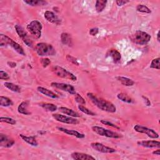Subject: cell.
<instances>
[{"mask_svg": "<svg viewBox=\"0 0 160 160\" xmlns=\"http://www.w3.org/2000/svg\"><path fill=\"white\" fill-rule=\"evenodd\" d=\"M87 96L96 106H97L99 109H101L102 111L108 112H116V106L110 101H108L101 98H98L95 94L91 92H88Z\"/></svg>", "mask_w": 160, "mask_h": 160, "instance_id": "6da1fadb", "label": "cell"}, {"mask_svg": "<svg viewBox=\"0 0 160 160\" xmlns=\"http://www.w3.org/2000/svg\"><path fill=\"white\" fill-rule=\"evenodd\" d=\"M151 38V36L148 33L140 30L136 31L129 36L131 41L138 45L148 44L150 41Z\"/></svg>", "mask_w": 160, "mask_h": 160, "instance_id": "7a4b0ae2", "label": "cell"}, {"mask_svg": "<svg viewBox=\"0 0 160 160\" xmlns=\"http://www.w3.org/2000/svg\"><path fill=\"white\" fill-rule=\"evenodd\" d=\"M35 50L40 56H54L56 54V51L53 46L45 42L38 43L35 47Z\"/></svg>", "mask_w": 160, "mask_h": 160, "instance_id": "3957f363", "label": "cell"}, {"mask_svg": "<svg viewBox=\"0 0 160 160\" xmlns=\"http://www.w3.org/2000/svg\"><path fill=\"white\" fill-rule=\"evenodd\" d=\"M5 44H8L11 46L19 54L22 56L25 55V52L24 51L23 48L18 43L13 41L11 38H9L8 36L1 34L0 35V45L1 46H2Z\"/></svg>", "mask_w": 160, "mask_h": 160, "instance_id": "277c9868", "label": "cell"}, {"mask_svg": "<svg viewBox=\"0 0 160 160\" xmlns=\"http://www.w3.org/2000/svg\"><path fill=\"white\" fill-rule=\"evenodd\" d=\"M42 28V26L41 23L38 20H34L31 21L26 26L27 30L35 39H38L41 37Z\"/></svg>", "mask_w": 160, "mask_h": 160, "instance_id": "5b68a950", "label": "cell"}, {"mask_svg": "<svg viewBox=\"0 0 160 160\" xmlns=\"http://www.w3.org/2000/svg\"><path fill=\"white\" fill-rule=\"evenodd\" d=\"M51 69L53 73L59 78L68 79L73 81H75L77 80V78L75 75H74L71 72L68 71L66 69L59 66H54L53 67H52Z\"/></svg>", "mask_w": 160, "mask_h": 160, "instance_id": "8992f818", "label": "cell"}, {"mask_svg": "<svg viewBox=\"0 0 160 160\" xmlns=\"http://www.w3.org/2000/svg\"><path fill=\"white\" fill-rule=\"evenodd\" d=\"M92 130L96 134H99L101 136H106L107 138H120L122 136L116 132L110 131L109 129H106L102 127L94 126L92 127Z\"/></svg>", "mask_w": 160, "mask_h": 160, "instance_id": "52a82bcc", "label": "cell"}, {"mask_svg": "<svg viewBox=\"0 0 160 160\" xmlns=\"http://www.w3.org/2000/svg\"><path fill=\"white\" fill-rule=\"evenodd\" d=\"M134 129L138 132L146 134L148 137L151 138L156 139L159 138V134L158 132H156L154 129L148 128L147 127H144V126L137 124L134 126Z\"/></svg>", "mask_w": 160, "mask_h": 160, "instance_id": "ba28073f", "label": "cell"}, {"mask_svg": "<svg viewBox=\"0 0 160 160\" xmlns=\"http://www.w3.org/2000/svg\"><path fill=\"white\" fill-rule=\"evenodd\" d=\"M14 28H15V29H16V31L17 34H18L19 38H21L22 39V41L26 44V45L28 46V47H32V42L29 39V36H28L26 32L24 31L23 28L22 26H21L20 25H18V24L15 25Z\"/></svg>", "mask_w": 160, "mask_h": 160, "instance_id": "9c48e42d", "label": "cell"}, {"mask_svg": "<svg viewBox=\"0 0 160 160\" xmlns=\"http://www.w3.org/2000/svg\"><path fill=\"white\" fill-rule=\"evenodd\" d=\"M52 116L55 120L61 122L69 124H77L79 123V121L78 119L71 116H67L62 115L59 114H52Z\"/></svg>", "mask_w": 160, "mask_h": 160, "instance_id": "30bf717a", "label": "cell"}, {"mask_svg": "<svg viewBox=\"0 0 160 160\" xmlns=\"http://www.w3.org/2000/svg\"><path fill=\"white\" fill-rule=\"evenodd\" d=\"M91 146L96 151L102 153H113L116 152L114 148L106 146L99 142H92Z\"/></svg>", "mask_w": 160, "mask_h": 160, "instance_id": "8fae6325", "label": "cell"}, {"mask_svg": "<svg viewBox=\"0 0 160 160\" xmlns=\"http://www.w3.org/2000/svg\"><path fill=\"white\" fill-rule=\"evenodd\" d=\"M51 86L52 87H54V88H58V89H59L60 90L66 91V92H68L69 94H75L76 93L74 88L72 86L70 85V84H65V83L56 82H51Z\"/></svg>", "mask_w": 160, "mask_h": 160, "instance_id": "7c38bea8", "label": "cell"}, {"mask_svg": "<svg viewBox=\"0 0 160 160\" xmlns=\"http://www.w3.org/2000/svg\"><path fill=\"white\" fill-rule=\"evenodd\" d=\"M44 18L49 22L56 24H61V19L52 11H46L44 12Z\"/></svg>", "mask_w": 160, "mask_h": 160, "instance_id": "4fadbf2b", "label": "cell"}, {"mask_svg": "<svg viewBox=\"0 0 160 160\" xmlns=\"http://www.w3.org/2000/svg\"><path fill=\"white\" fill-rule=\"evenodd\" d=\"M137 144L139 146H142L144 148H160V142L158 141H138Z\"/></svg>", "mask_w": 160, "mask_h": 160, "instance_id": "5bb4252c", "label": "cell"}, {"mask_svg": "<svg viewBox=\"0 0 160 160\" xmlns=\"http://www.w3.org/2000/svg\"><path fill=\"white\" fill-rule=\"evenodd\" d=\"M14 144L13 139L9 138L6 135L0 134V145L4 148H10Z\"/></svg>", "mask_w": 160, "mask_h": 160, "instance_id": "9a60e30c", "label": "cell"}, {"mask_svg": "<svg viewBox=\"0 0 160 160\" xmlns=\"http://www.w3.org/2000/svg\"><path fill=\"white\" fill-rule=\"evenodd\" d=\"M71 157L75 160H95V158L89 154L78 152H72L71 154Z\"/></svg>", "mask_w": 160, "mask_h": 160, "instance_id": "2e32d148", "label": "cell"}, {"mask_svg": "<svg viewBox=\"0 0 160 160\" xmlns=\"http://www.w3.org/2000/svg\"><path fill=\"white\" fill-rule=\"evenodd\" d=\"M57 129H58L59 131L64 132L65 134H69V135L74 136V137H76V138H77L82 139V138H84V134L81 133V132H79L78 131H75V130L68 129H66V128H62V127H58Z\"/></svg>", "mask_w": 160, "mask_h": 160, "instance_id": "e0dca14e", "label": "cell"}, {"mask_svg": "<svg viewBox=\"0 0 160 160\" xmlns=\"http://www.w3.org/2000/svg\"><path fill=\"white\" fill-rule=\"evenodd\" d=\"M107 55L111 57L115 63H119L121 59V55L120 52L114 49H109L107 53Z\"/></svg>", "mask_w": 160, "mask_h": 160, "instance_id": "ac0fdd59", "label": "cell"}, {"mask_svg": "<svg viewBox=\"0 0 160 160\" xmlns=\"http://www.w3.org/2000/svg\"><path fill=\"white\" fill-rule=\"evenodd\" d=\"M37 89L39 92H41V94H44V95H45L48 97L54 98V99H56V98H58V96L56 94H55L52 91H50L48 89H46L45 88H43V87H41V86H38L37 88Z\"/></svg>", "mask_w": 160, "mask_h": 160, "instance_id": "d6986e66", "label": "cell"}, {"mask_svg": "<svg viewBox=\"0 0 160 160\" xmlns=\"http://www.w3.org/2000/svg\"><path fill=\"white\" fill-rule=\"evenodd\" d=\"M59 110L61 112H62L66 115H68L69 116H71L73 118L80 117V115L77 112L74 111V110H72L71 109H69V108H68L66 107H59Z\"/></svg>", "mask_w": 160, "mask_h": 160, "instance_id": "ffe728a7", "label": "cell"}, {"mask_svg": "<svg viewBox=\"0 0 160 160\" xmlns=\"http://www.w3.org/2000/svg\"><path fill=\"white\" fill-rule=\"evenodd\" d=\"M28 101H22V102H21L18 107V112L24 115L30 114L31 112L28 110Z\"/></svg>", "mask_w": 160, "mask_h": 160, "instance_id": "44dd1931", "label": "cell"}, {"mask_svg": "<svg viewBox=\"0 0 160 160\" xmlns=\"http://www.w3.org/2000/svg\"><path fill=\"white\" fill-rule=\"evenodd\" d=\"M19 137L25 142H26L28 144H30L31 146H37L38 145V143L36 141V139H35L34 137L33 136H26L24 134H19Z\"/></svg>", "mask_w": 160, "mask_h": 160, "instance_id": "7402d4cb", "label": "cell"}, {"mask_svg": "<svg viewBox=\"0 0 160 160\" xmlns=\"http://www.w3.org/2000/svg\"><path fill=\"white\" fill-rule=\"evenodd\" d=\"M61 41L63 44L71 46L72 44V38L70 34L67 32H62L61 34Z\"/></svg>", "mask_w": 160, "mask_h": 160, "instance_id": "603a6c76", "label": "cell"}, {"mask_svg": "<svg viewBox=\"0 0 160 160\" xmlns=\"http://www.w3.org/2000/svg\"><path fill=\"white\" fill-rule=\"evenodd\" d=\"M117 80L120 82L122 85L126 86H133L134 84V81L129 78L122 77V76H118L116 77Z\"/></svg>", "mask_w": 160, "mask_h": 160, "instance_id": "cb8c5ba5", "label": "cell"}, {"mask_svg": "<svg viewBox=\"0 0 160 160\" xmlns=\"http://www.w3.org/2000/svg\"><path fill=\"white\" fill-rule=\"evenodd\" d=\"M39 106L42 107L44 109H45L47 111H50V112H54L57 110L58 107L56 105L51 103H41L39 104Z\"/></svg>", "mask_w": 160, "mask_h": 160, "instance_id": "d4e9b609", "label": "cell"}, {"mask_svg": "<svg viewBox=\"0 0 160 160\" xmlns=\"http://www.w3.org/2000/svg\"><path fill=\"white\" fill-rule=\"evenodd\" d=\"M107 1L105 0H98L96 1V4H95V7H96V9L97 11V12H100L101 11H102L104 10V9L106 7V3H107Z\"/></svg>", "mask_w": 160, "mask_h": 160, "instance_id": "484cf974", "label": "cell"}, {"mask_svg": "<svg viewBox=\"0 0 160 160\" xmlns=\"http://www.w3.org/2000/svg\"><path fill=\"white\" fill-rule=\"evenodd\" d=\"M4 86L11 90V91L15 92H21V88L16 84H14L12 82H5L4 84Z\"/></svg>", "mask_w": 160, "mask_h": 160, "instance_id": "4316f807", "label": "cell"}, {"mask_svg": "<svg viewBox=\"0 0 160 160\" xmlns=\"http://www.w3.org/2000/svg\"><path fill=\"white\" fill-rule=\"evenodd\" d=\"M24 2L31 6H42L46 4V1L42 0H25L24 1Z\"/></svg>", "mask_w": 160, "mask_h": 160, "instance_id": "83f0119b", "label": "cell"}, {"mask_svg": "<svg viewBox=\"0 0 160 160\" xmlns=\"http://www.w3.org/2000/svg\"><path fill=\"white\" fill-rule=\"evenodd\" d=\"M12 104H13V102L11 99L3 96H0V105L1 106L7 107V106H12Z\"/></svg>", "mask_w": 160, "mask_h": 160, "instance_id": "f1b7e54d", "label": "cell"}, {"mask_svg": "<svg viewBox=\"0 0 160 160\" xmlns=\"http://www.w3.org/2000/svg\"><path fill=\"white\" fill-rule=\"evenodd\" d=\"M117 98L121 100L122 102H127V103H132L133 102V100L126 94H124L123 92H121L118 94L117 95Z\"/></svg>", "mask_w": 160, "mask_h": 160, "instance_id": "f546056e", "label": "cell"}, {"mask_svg": "<svg viewBox=\"0 0 160 160\" xmlns=\"http://www.w3.org/2000/svg\"><path fill=\"white\" fill-rule=\"evenodd\" d=\"M136 10L138 12H143V13H148L149 14L151 12V11L149 8H148L146 6L143 4H138L136 6Z\"/></svg>", "mask_w": 160, "mask_h": 160, "instance_id": "4dcf8cb0", "label": "cell"}, {"mask_svg": "<svg viewBox=\"0 0 160 160\" xmlns=\"http://www.w3.org/2000/svg\"><path fill=\"white\" fill-rule=\"evenodd\" d=\"M78 109L81 111L83 113L86 114H88V115H89V116H95L96 114L94 112H93L92 111H91V110H89V109H88L87 108L84 107V106L81 105V104H79L78 105Z\"/></svg>", "mask_w": 160, "mask_h": 160, "instance_id": "1f68e13d", "label": "cell"}, {"mask_svg": "<svg viewBox=\"0 0 160 160\" xmlns=\"http://www.w3.org/2000/svg\"><path fill=\"white\" fill-rule=\"evenodd\" d=\"M0 121L1 122H6L8 124H10L11 125H14L16 123V120H14L11 118H8V117H1Z\"/></svg>", "mask_w": 160, "mask_h": 160, "instance_id": "d6a6232c", "label": "cell"}, {"mask_svg": "<svg viewBox=\"0 0 160 160\" xmlns=\"http://www.w3.org/2000/svg\"><path fill=\"white\" fill-rule=\"evenodd\" d=\"M150 67L151 68L156 69H160V64H159V58H154L152 60L151 62Z\"/></svg>", "mask_w": 160, "mask_h": 160, "instance_id": "836d02e7", "label": "cell"}, {"mask_svg": "<svg viewBox=\"0 0 160 160\" xmlns=\"http://www.w3.org/2000/svg\"><path fill=\"white\" fill-rule=\"evenodd\" d=\"M74 99H75V100L77 102H78L79 104H80L81 105H83V104H86V102H85V100L84 99V98L78 93L75 94Z\"/></svg>", "mask_w": 160, "mask_h": 160, "instance_id": "e575fe53", "label": "cell"}, {"mask_svg": "<svg viewBox=\"0 0 160 160\" xmlns=\"http://www.w3.org/2000/svg\"><path fill=\"white\" fill-rule=\"evenodd\" d=\"M66 59H67L69 62H71V63H72V64H75V65H77V66L79 65V62H78L77 59L75 58L74 57L72 56L71 55L67 54L66 56Z\"/></svg>", "mask_w": 160, "mask_h": 160, "instance_id": "d590c367", "label": "cell"}, {"mask_svg": "<svg viewBox=\"0 0 160 160\" xmlns=\"http://www.w3.org/2000/svg\"><path fill=\"white\" fill-rule=\"evenodd\" d=\"M41 64L44 68H46L51 63V61L48 58H42L41 59Z\"/></svg>", "mask_w": 160, "mask_h": 160, "instance_id": "8d00e7d4", "label": "cell"}, {"mask_svg": "<svg viewBox=\"0 0 160 160\" xmlns=\"http://www.w3.org/2000/svg\"><path fill=\"white\" fill-rule=\"evenodd\" d=\"M0 79L2 80H6L9 79V76L7 72L5 71L1 70L0 71Z\"/></svg>", "mask_w": 160, "mask_h": 160, "instance_id": "74e56055", "label": "cell"}, {"mask_svg": "<svg viewBox=\"0 0 160 160\" xmlns=\"http://www.w3.org/2000/svg\"><path fill=\"white\" fill-rule=\"evenodd\" d=\"M101 122L104 125H107V126H111L112 128H115L116 129H119V128L117 126H116L114 124L111 122L110 121H106V120H101Z\"/></svg>", "mask_w": 160, "mask_h": 160, "instance_id": "f35d334b", "label": "cell"}, {"mask_svg": "<svg viewBox=\"0 0 160 160\" xmlns=\"http://www.w3.org/2000/svg\"><path fill=\"white\" fill-rule=\"evenodd\" d=\"M99 32V29L98 28H91L90 30H89V34L91 35V36H96Z\"/></svg>", "mask_w": 160, "mask_h": 160, "instance_id": "ab89813d", "label": "cell"}, {"mask_svg": "<svg viewBox=\"0 0 160 160\" xmlns=\"http://www.w3.org/2000/svg\"><path fill=\"white\" fill-rule=\"evenodd\" d=\"M116 4L118 6H123L124 4H126V3L129 2V1H124V0H117L116 1Z\"/></svg>", "mask_w": 160, "mask_h": 160, "instance_id": "60d3db41", "label": "cell"}, {"mask_svg": "<svg viewBox=\"0 0 160 160\" xmlns=\"http://www.w3.org/2000/svg\"><path fill=\"white\" fill-rule=\"evenodd\" d=\"M142 98L144 99V101L145 104H146V106H150L151 105V102H150V101L149 100V99L148 98H146V96H142Z\"/></svg>", "mask_w": 160, "mask_h": 160, "instance_id": "b9f144b4", "label": "cell"}, {"mask_svg": "<svg viewBox=\"0 0 160 160\" xmlns=\"http://www.w3.org/2000/svg\"><path fill=\"white\" fill-rule=\"evenodd\" d=\"M8 65L11 67V68H15L16 66V63H15L14 62H11V61H9L7 62Z\"/></svg>", "mask_w": 160, "mask_h": 160, "instance_id": "7bdbcfd3", "label": "cell"}, {"mask_svg": "<svg viewBox=\"0 0 160 160\" xmlns=\"http://www.w3.org/2000/svg\"><path fill=\"white\" fill-rule=\"evenodd\" d=\"M152 154H155V155H157V156H159V149H157L156 151H154L152 152Z\"/></svg>", "mask_w": 160, "mask_h": 160, "instance_id": "ee69618b", "label": "cell"}, {"mask_svg": "<svg viewBox=\"0 0 160 160\" xmlns=\"http://www.w3.org/2000/svg\"><path fill=\"white\" fill-rule=\"evenodd\" d=\"M157 39H158V41L159 42L160 41V39H159V31L157 33Z\"/></svg>", "mask_w": 160, "mask_h": 160, "instance_id": "f6af8a7d", "label": "cell"}]
</instances>
